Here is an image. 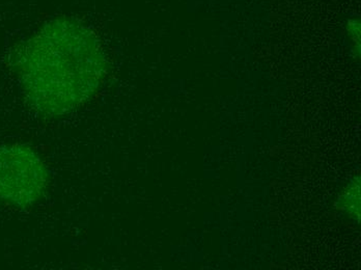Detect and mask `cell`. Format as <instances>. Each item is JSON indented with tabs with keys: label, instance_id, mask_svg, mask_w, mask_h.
Segmentation results:
<instances>
[{
	"label": "cell",
	"instance_id": "3",
	"mask_svg": "<svg viewBox=\"0 0 361 270\" xmlns=\"http://www.w3.org/2000/svg\"><path fill=\"white\" fill-rule=\"evenodd\" d=\"M336 208L355 223H360V177H355L345 188L338 202Z\"/></svg>",
	"mask_w": 361,
	"mask_h": 270
},
{
	"label": "cell",
	"instance_id": "2",
	"mask_svg": "<svg viewBox=\"0 0 361 270\" xmlns=\"http://www.w3.org/2000/svg\"><path fill=\"white\" fill-rule=\"evenodd\" d=\"M49 172L39 153L23 144L0 146V200L12 207H32L45 195Z\"/></svg>",
	"mask_w": 361,
	"mask_h": 270
},
{
	"label": "cell",
	"instance_id": "1",
	"mask_svg": "<svg viewBox=\"0 0 361 270\" xmlns=\"http://www.w3.org/2000/svg\"><path fill=\"white\" fill-rule=\"evenodd\" d=\"M13 66L28 104L46 118L67 115L89 102L109 68L96 34L70 17L46 22L22 42Z\"/></svg>",
	"mask_w": 361,
	"mask_h": 270
},
{
	"label": "cell",
	"instance_id": "4",
	"mask_svg": "<svg viewBox=\"0 0 361 270\" xmlns=\"http://www.w3.org/2000/svg\"><path fill=\"white\" fill-rule=\"evenodd\" d=\"M348 32H349V36L353 39L354 43L360 45V22L356 20H352L348 23Z\"/></svg>",
	"mask_w": 361,
	"mask_h": 270
}]
</instances>
